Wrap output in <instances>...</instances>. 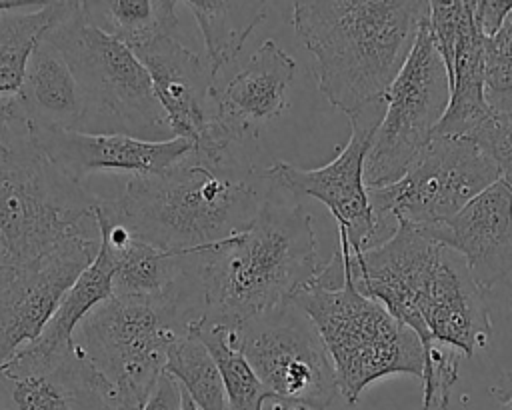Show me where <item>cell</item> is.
<instances>
[{
	"mask_svg": "<svg viewBox=\"0 0 512 410\" xmlns=\"http://www.w3.org/2000/svg\"><path fill=\"white\" fill-rule=\"evenodd\" d=\"M496 180L498 168L476 142L434 136L396 182L366 190L378 230L388 218L422 230L454 218Z\"/></svg>",
	"mask_w": 512,
	"mask_h": 410,
	"instance_id": "obj_8",
	"label": "cell"
},
{
	"mask_svg": "<svg viewBox=\"0 0 512 410\" xmlns=\"http://www.w3.org/2000/svg\"><path fill=\"white\" fill-rule=\"evenodd\" d=\"M96 220L100 228V244L114 260V296L182 302L184 294H188L186 290H202L200 250H160L134 238L124 224L104 216L100 210H96Z\"/></svg>",
	"mask_w": 512,
	"mask_h": 410,
	"instance_id": "obj_18",
	"label": "cell"
},
{
	"mask_svg": "<svg viewBox=\"0 0 512 410\" xmlns=\"http://www.w3.org/2000/svg\"><path fill=\"white\" fill-rule=\"evenodd\" d=\"M462 352L442 342H430L424 348L422 370V408L446 410L454 382L458 380V366Z\"/></svg>",
	"mask_w": 512,
	"mask_h": 410,
	"instance_id": "obj_30",
	"label": "cell"
},
{
	"mask_svg": "<svg viewBox=\"0 0 512 410\" xmlns=\"http://www.w3.org/2000/svg\"><path fill=\"white\" fill-rule=\"evenodd\" d=\"M386 102L370 104L350 116V136L336 156L318 168H300L290 162H272L264 174L280 190L320 200L348 236L350 250L362 252L376 244L378 226L364 184V160L372 146L376 128L384 116Z\"/></svg>",
	"mask_w": 512,
	"mask_h": 410,
	"instance_id": "obj_11",
	"label": "cell"
},
{
	"mask_svg": "<svg viewBox=\"0 0 512 410\" xmlns=\"http://www.w3.org/2000/svg\"><path fill=\"white\" fill-rule=\"evenodd\" d=\"M0 410H112V398L74 346L50 356L20 350L0 366Z\"/></svg>",
	"mask_w": 512,
	"mask_h": 410,
	"instance_id": "obj_15",
	"label": "cell"
},
{
	"mask_svg": "<svg viewBox=\"0 0 512 410\" xmlns=\"http://www.w3.org/2000/svg\"><path fill=\"white\" fill-rule=\"evenodd\" d=\"M484 96L494 118L512 122V14L484 40Z\"/></svg>",
	"mask_w": 512,
	"mask_h": 410,
	"instance_id": "obj_29",
	"label": "cell"
},
{
	"mask_svg": "<svg viewBox=\"0 0 512 410\" xmlns=\"http://www.w3.org/2000/svg\"><path fill=\"white\" fill-rule=\"evenodd\" d=\"M46 38L64 54L78 82L84 102L80 132L168 140L170 126L148 70L126 44L90 20L84 0H74Z\"/></svg>",
	"mask_w": 512,
	"mask_h": 410,
	"instance_id": "obj_6",
	"label": "cell"
},
{
	"mask_svg": "<svg viewBox=\"0 0 512 410\" xmlns=\"http://www.w3.org/2000/svg\"><path fill=\"white\" fill-rule=\"evenodd\" d=\"M512 14V0H480L474 8V20L484 38L494 36Z\"/></svg>",
	"mask_w": 512,
	"mask_h": 410,
	"instance_id": "obj_33",
	"label": "cell"
},
{
	"mask_svg": "<svg viewBox=\"0 0 512 410\" xmlns=\"http://www.w3.org/2000/svg\"><path fill=\"white\" fill-rule=\"evenodd\" d=\"M98 250L100 238H74L40 264L0 282V366L42 334Z\"/></svg>",
	"mask_w": 512,
	"mask_h": 410,
	"instance_id": "obj_14",
	"label": "cell"
},
{
	"mask_svg": "<svg viewBox=\"0 0 512 410\" xmlns=\"http://www.w3.org/2000/svg\"><path fill=\"white\" fill-rule=\"evenodd\" d=\"M100 200L38 148L24 122L0 132V282L74 238H100Z\"/></svg>",
	"mask_w": 512,
	"mask_h": 410,
	"instance_id": "obj_4",
	"label": "cell"
},
{
	"mask_svg": "<svg viewBox=\"0 0 512 410\" xmlns=\"http://www.w3.org/2000/svg\"><path fill=\"white\" fill-rule=\"evenodd\" d=\"M178 4L174 0H104L84 2V8L102 32L134 48L156 36H174Z\"/></svg>",
	"mask_w": 512,
	"mask_h": 410,
	"instance_id": "obj_26",
	"label": "cell"
},
{
	"mask_svg": "<svg viewBox=\"0 0 512 410\" xmlns=\"http://www.w3.org/2000/svg\"><path fill=\"white\" fill-rule=\"evenodd\" d=\"M180 392H182V408L180 410H198V406L190 400V396L180 388Z\"/></svg>",
	"mask_w": 512,
	"mask_h": 410,
	"instance_id": "obj_38",
	"label": "cell"
},
{
	"mask_svg": "<svg viewBox=\"0 0 512 410\" xmlns=\"http://www.w3.org/2000/svg\"><path fill=\"white\" fill-rule=\"evenodd\" d=\"M268 192L252 224L200 250V320L230 332L310 286L322 266L312 218L296 200Z\"/></svg>",
	"mask_w": 512,
	"mask_h": 410,
	"instance_id": "obj_3",
	"label": "cell"
},
{
	"mask_svg": "<svg viewBox=\"0 0 512 410\" xmlns=\"http://www.w3.org/2000/svg\"><path fill=\"white\" fill-rule=\"evenodd\" d=\"M270 190L266 174L234 154L192 148L168 170L130 176L120 198L100 200L98 210L154 248L196 252L246 230Z\"/></svg>",
	"mask_w": 512,
	"mask_h": 410,
	"instance_id": "obj_1",
	"label": "cell"
},
{
	"mask_svg": "<svg viewBox=\"0 0 512 410\" xmlns=\"http://www.w3.org/2000/svg\"><path fill=\"white\" fill-rule=\"evenodd\" d=\"M422 232L456 252L488 292L512 272V186L496 180L454 218Z\"/></svg>",
	"mask_w": 512,
	"mask_h": 410,
	"instance_id": "obj_17",
	"label": "cell"
},
{
	"mask_svg": "<svg viewBox=\"0 0 512 410\" xmlns=\"http://www.w3.org/2000/svg\"><path fill=\"white\" fill-rule=\"evenodd\" d=\"M196 318L176 300L112 294L80 322L74 348L106 382L112 410H144L170 346Z\"/></svg>",
	"mask_w": 512,
	"mask_h": 410,
	"instance_id": "obj_7",
	"label": "cell"
},
{
	"mask_svg": "<svg viewBox=\"0 0 512 410\" xmlns=\"http://www.w3.org/2000/svg\"><path fill=\"white\" fill-rule=\"evenodd\" d=\"M36 2H30V0H0V12L4 10H20V8H28Z\"/></svg>",
	"mask_w": 512,
	"mask_h": 410,
	"instance_id": "obj_37",
	"label": "cell"
},
{
	"mask_svg": "<svg viewBox=\"0 0 512 410\" xmlns=\"http://www.w3.org/2000/svg\"><path fill=\"white\" fill-rule=\"evenodd\" d=\"M440 252L442 244L408 224H396L386 240L362 252L350 250L354 286L416 332L422 348L432 338L420 314V300Z\"/></svg>",
	"mask_w": 512,
	"mask_h": 410,
	"instance_id": "obj_13",
	"label": "cell"
},
{
	"mask_svg": "<svg viewBox=\"0 0 512 410\" xmlns=\"http://www.w3.org/2000/svg\"><path fill=\"white\" fill-rule=\"evenodd\" d=\"M424 0H300L292 24L312 52L318 90L354 116L382 102L428 20Z\"/></svg>",
	"mask_w": 512,
	"mask_h": 410,
	"instance_id": "obj_2",
	"label": "cell"
},
{
	"mask_svg": "<svg viewBox=\"0 0 512 410\" xmlns=\"http://www.w3.org/2000/svg\"><path fill=\"white\" fill-rule=\"evenodd\" d=\"M230 334L272 400L306 410L330 406L338 392L334 364L314 322L298 304L286 302Z\"/></svg>",
	"mask_w": 512,
	"mask_h": 410,
	"instance_id": "obj_9",
	"label": "cell"
},
{
	"mask_svg": "<svg viewBox=\"0 0 512 410\" xmlns=\"http://www.w3.org/2000/svg\"><path fill=\"white\" fill-rule=\"evenodd\" d=\"M484 36L474 16L464 24L446 66L450 102L434 136L468 138L492 116L484 96Z\"/></svg>",
	"mask_w": 512,
	"mask_h": 410,
	"instance_id": "obj_22",
	"label": "cell"
},
{
	"mask_svg": "<svg viewBox=\"0 0 512 410\" xmlns=\"http://www.w3.org/2000/svg\"><path fill=\"white\" fill-rule=\"evenodd\" d=\"M72 4L70 0L36 2L0 12V98L18 94L36 44L70 12Z\"/></svg>",
	"mask_w": 512,
	"mask_h": 410,
	"instance_id": "obj_25",
	"label": "cell"
},
{
	"mask_svg": "<svg viewBox=\"0 0 512 410\" xmlns=\"http://www.w3.org/2000/svg\"><path fill=\"white\" fill-rule=\"evenodd\" d=\"M166 372L180 384L198 410H232L216 362L192 326L170 346Z\"/></svg>",
	"mask_w": 512,
	"mask_h": 410,
	"instance_id": "obj_28",
	"label": "cell"
},
{
	"mask_svg": "<svg viewBox=\"0 0 512 410\" xmlns=\"http://www.w3.org/2000/svg\"><path fill=\"white\" fill-rule=\"evenodd\" d=\"M486 296L490 300H496V318H490V326H496L500 324V330L504 332L506 340L510 342V348H512V272L500 280L494 288H490L486 292ZM496 386H504V388H512V366H508L498 384Z\"/></svg>",
	"mask_w": 512,
	"mask_h": 410,
	"instance_id": "obj_32",
	"label": "cell"
},
{
	"mask_svg": "<svg viewBox=\"0 0 512 410\" xmlns=\"http://www.w3.org/2000/svg\"><path fill=\"white\" fill-rule=\"evenodd\" d=\"M196 336L204 342L216 368L222 376L226 396L232 410H262L266 400H272L270 392L264 388L254 368L242 354V350L232 342V334L224 326L204 324L200 318L190 322Z\"/></svg>",
	"mask_w": 512,
	"mask_h": 410,
	"instance_id": "obj_27",
	"label": "cell"
},
{
	"mask_svg": "<svg viewBox=\"0 0 512 410\" xmlns=\"http://www.w3.org/2000/svg\"><path fill=\"white\" fill-rule=\"evenodd\" d=\"M296 74L294 58L274 40H264L248 64L218 88V128L232 144H242L256 134L260 124L280 116L286 92Z\"/></svg>",
	"mask_w": 512,
	"mask_h": 410,
	"instance_id": "obj_20",
	"label": "cell"
},
{
	"mask_svg": "<svg viewBox=\"0 0 512 410\" xmlns=\"http://www.w3.org/2000/svg\"><path fill=\"white\" fill-rule=\"evenodd\" d=\"M180 408H182L180 384L168 372H164L144 410H180Z\"/></svg>",
	"mask_w": 512,
	"mask_h": 410,
	"instance_id": "obj_34",
	"label": "cell"
},
{
	"mask_svg": "<svg viewBox=\"0 0 512 410\" xmlns=\"http://www.w3.org/2000/svg\"><path fill=\"white\" fill-rule=\"evenodd\" d=\"M28 132L38 148L78 182L102 170L130 172V176L156 174L168 170L194 148L192 140L174 136L150 142L126 134H90L62 128H28Z\"/></svg>",
	"mask_w": 512,
	"mask_h": 410,
	"instance_id": "obj_16",
	"label": "cell"
},
{
	"mask_svg": "<svg viewBox=\"0 0 512 410\" xmlns=\"http://www.w3.org/2000/svg\"><path fill=\"white\" fill-rule=\"evenodd\" d=\"M14 98L30 130L80 128L84 102L78 82L64 54L46 36L36 44Z\"/></svg>",
	"mask_w": 512,
	"mask_h": 410,
	"instance_id": "obj_21",
	"label": "cell"
},
{
	"mask_svg": "<svg viewBox=\"0 0 512 410\" xmlns=\"http://www.w3.org/2000/svg\"><path fill=\"white\" fill-rule=\"evenodd\" d=\"M384 102V116L364 160L366 188L396 182L432 142L448 108L450 80L430 36L428 20Z\"/></svg>",
	"mask_w": 512,
	"mask_h": 410,
	"instance_id": "obj_10",
	"label": "cell"
},
{
	"mask_svg": "<svg viewBox=\"0 0 512 410\" xmlns=\"http://www.w3.org/2000/svg\"><path fill=\"white\" fill-rule=\"evenodd\" d=\"M114 260L100 244L94 262L76 278V282L62 296L56 312L48 320L42 334L22 350L38 356H50L74 346V332L80 322L104 300L112 296Z\"/></svg>",
	"mask_w": 512,
	"mask_h": 410,
	"instance_id": "obj_23",
	"label": "cell"
},
{
	"mask_svg": "<svg viewBox=\"0 0 512 410\" xmlns=\"http://www.w3.org/2000/svg\"><path fill=\"white\" fill-rule=\"evenodd\" d=\"M314 322L334 364L338 392L356 404L372 382L410 374L422 378L424 348L416 332L352 282L350 242L338 228V250L294 300Z\"/></svg>",
	"mask_w": 512,
	"mask_h": 410,
	"instance_id": "obj_5",
	"label": "cell"
},
{
	"mask_svg": "<svg viewBox=\"0 0 512 410\" xmlns=\"http://www.w3.org/2000/svg\"><path fill=\"white\" fill-rule=\"evenodd\" d=\"M148 70L154 94L174 138H188L206 156H228L236 144L218 128V86L206 60L174 36H156L130 48Z\"/></svg>",
	"mask_w": 512,
	"mask_h": 410,
	"instance_id": "obj_12",
	"label": "cell"
},
{
	"mask_svg": "<svg viewBox=\"0 0 512 410\" xmlns=\"http://www.w3.org/2000/svg\"><path fill=\"white\" fill-rule=\"evenodd\" d=\"M22 122V116H20V108L16 104V98L10 96V98H0V132L8 130L10 126Z\"/></svg>",
	"mask_w": 512,
	"mask_h": 410,
	"instance_id": "obj_35",
	"label": "cell"
},
{
	"mask_svg": "<svg viewBox=\"0 0 512 410\" xmlns=\"http://www.w3.org/2000/svg\"><path fill=\"white\" fill-rule=\"evenodd\" d=\"M420 314L434 342L474 356L492 338L486 292L474 282L466 262L442 246L420 300Z\"/></svg>",
	"mask_w": 512,
	"mask_h": 410,
	"instance_id": "obj_19",
	"label": "cell"
},
{
	"mask_svg": "<svg viewBox=\"0 0 512 410\" xmlns=\"http://www.w3.org/2000/svg\"><path fill=\"white\" fill-rule=\"evenodd\" d=\"M490 394L494 398H498L500 402V410H512V388H504V386H492Z\"/></svg>",
	"mask_w": 512,
	"mask_h": 410,
	"instance_id": "obj_36",
	"label": "cell"
},
{
	"mask_svg": "<svg viewBox=\"0 0 512 410\" xmlns=\"http://www.w3.org/2000/svg\"><path fill=\"white\" fill-rule=\"evenodd\" d=\"M278 410H306V408H296V406H280Z\"/></svg>",
	"mask_w": 512,
	"mask_h": 410,
	"instance_id": "obj_39",
	"label": "cell"
},
{
	"mask_svg": "<svg viewBox=\"0 0 512 410\" xmlns=\"http://www.w3.org/2000/svg\"><path fill=\"white\" fill-rule=\"evenodd\" d=\"M468 138L494 162L500 180L512 186V122L490 118Z\"/></svg>",
	"mask_w": 512,
	"mask_h": 410,
	"instance_id": "obj_31",
	"label": "cell"
},
{
	"mask_svg": "<svg viewBox=\"0 0 512 410\" xmlns=\"http://www.w3.org/2000/svg\"><path fill=\"white\" fill-rule=\"evenodd\" d=\"M196 18L206 46V64L218 80V72L234 62L252 30L266 18L268 2L186 0Z\"/></svg>",
	"mask_w": 512,
	"mask_h": 410,
	"instance_id": "obj_24",
	"label": "cell"
}]
</instances>
